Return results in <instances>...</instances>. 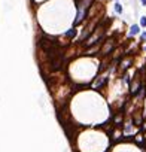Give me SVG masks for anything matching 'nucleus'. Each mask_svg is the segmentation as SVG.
<instances>
[{
    "label": "nucleus",
    "instance_id": "f257e3e1",
    "mask_svg": "<svg viewBox=\"0 0 146 152\" xmlns=\"http://www.w3.org/2000/svg\"><path fill=\"white\" fill-rule=\"evenodd\" d=\"M109 76H110L109 70L106 72V73H103V75L96 76L94 81L91 82V88H92V90H103V86L108 84V81H109Z\"/></svg>",
    "mask_w": 146,
    "mask_h": 152
},
{
    "label": "nucleus",
    "instance_id": "f03ea898",
    "mask_svg": "<svg viewBox=\"0 0 146 152\" xmlns=\"http://www.w3.org/2000/svg\"><path fill=\"white\" fill-rule=\"evenodd\" d=\"M115 49V39H104L103 40V48H100V55H109L112 51Z\"/></svg>",
    "mask_w": 146,
    "mask_h": 152
},
{
    "label": "nucleus",
    "instance_id": "7ed1b4c3",
    "mask_svg": "<svg viewBox=\"0 0 146 152\" xmlns=\"http://www.w3.org/2000/svg\"><path fill=\"white\" fill-rule=\"evenodd\" d=\"M143 84H145V82L140 79V76H139V75L134 76V78L131 79V82H130V94H131V96H136V94L139 93V90L142 88Z\"/></svg>",
    "mask_w": 146,
    "mask_h": 152
},
{
    "label": "nucleus",
    "instance_id": "20e7f679",
    "mask_svg": "<svg viewBox=\"0 0 146 152\" xmlns=\"http://www.w3.org/2000/svg\"><path fill=\"white\" fill-rule=\"evenodd\" d=\"M133 64V58L131 57H124L121 61H119V66H118V72L119 73H125Z\"/></svg>",
    "mask_w": 146,
    "mask_h": 152
},
{
    "label": "nucleus",
    "instance_id": "39448f33",
    "mask_svg": "<svg viewBox=\"0 0 146 152\" xmlns=\"http://www.w3.org/2000/svg\"><path fill=\"white\" fill-rule=\"evenodd\" d=\"M122 122H124L122 112H116L115 116H113V125H115V127H122Z\"/></svg>",
    "mask_w": 146,
    "mask_h": 152
},
{
    "label": "nucleus",
    "instance_id": "423d86ee",
    "mask_svg": "<svg viewBox=\"0 0 146 152\" xmlns=\"http://www.w3.org/2000/svg\"><path fill=\"white\" fill-rule=\"evenodd\" d=\"M140 25L139 24H133V25H130V30H128V34L130 36H133V37H134V36H137V34H140L142 31H140Z\"/></svg>",
    "mask_w": 146,
    "mask_h": 152
},
{
    "label": "nucleus",
    "instance_id": "0eeeda50",
    "mask_svg": "<svg viewBox=\"0 0 146 152\" xmlns=\"http://www.w3.org/2000/svg\"><path fill=\"white\" fill-rule=\"evenodd\" d=\"M133 140H134V143L137 145V146H140L142 148V145L145 143V140H146V137L142 134V133H137L134 137H133Z\"/></svg>",
    "mask_w": 146,
    "mask_h": 152
},
{
    "label": "nucleus",
    "instance_id": "6e6552de",
    "mask_svg": "<svg viewBox=\"0 0 146 152\" xmlns=\"http://www.w3.org/2000/svg\"><path fill=\"white\" fill-rule=\"evenodd\" d=\"M143 121H145L143 115H134V116H133V124H134L137 128H140V127H142Z\"/></svg>",
    "mask_w": 146,
    "mask_h": 152
},
{
    "label": "nucleus",
    "instance_id": "1a4fd4ad",
    "mask_svg": "<svg viewBox=\"0 0 146 152\" xmlns=\"http://www.w3.org/2000/svg\"><path fill=\"white\" fill-rule=\"evenodd\" d=\"M76 34H78V29L76 27H72V29H69L67 31L64 33V36L67 37V39H75Z\"/></svg>",
    "mask_w": 146,
    "mask_h": 152
},
{
    "label": "nucleus",
    "instance_id": "9d476101",
    "mask_svg": "<svg viewBox=\"0 0 146 152\" xmlns=\"http://www.w3.org/2000/svg\"><path fill=\"white\" fill-rule=\"evenodd\" d=\"M113 10H115V14H116V15H122V14H124V8H122L121 2H115V5H113Z\"/></svg>",
    "mask_w": 146,
    "mask_h": 152
},
{
    "label": "nucleus",
    "instance_id": "9b49d317",
    "mask_svg": "<svg viewBox=\"0 0 146 152\" xmlns=\"http://www.w3.org/2000/svg\"><path fill=\"white\" fill-rule=\"evenodd\" d=\"M139 25H140V27H143V29H146V15H142V17H140Z\"/></svg>",
    "mask_w": 146,
    "mask_h": 152
},
{
    "label": "nucleus",
    "instance_id": "f8f14e48",
    "mask_svg": "<svg viewBox=\"0 0 146 152\" xmlns=\"http://www.w3.org/2000/svg\"><path fill=\"white\" fill-rule=\"evenodd\" d=\"M140 40H142L143 43H146V31H142V33H140Z\"/></svg>",
    "mask_w": 146,
    "mask_h": 152
},
{
    "label": "nucleus",
    "instance_id": "ddd939ff",
    "mask_svg": "<svg viewBox=\"0 0 146 152\" xmlns=\"http://www.w3.org/2000/svg\"><path fill=\"white\" fill-rule=\"evenodd\" d=\"M140 5L142 6H146V0H140Z\"/></svg>",
    "mask_w": 146,
    "mask_h": 152
},
{
    "label": "nucleus",
    "instance_id": "4468645a",
    "mask_svg": "<svg viewBox=\"0 0 146 152\" xmlns=\"http://www.w3.org/2000/svg\"><path fill=\"white\" fill-rule=\"evenodd\" d=\"M143 52H146V43H145V46H143Z\"/></svg>",
    "mask_w": 146,
    "mask_h": 152
},
{
    "label": "nucleus",
    "instance_id": "2eb2a0df",
    "mask_svg": "<svg viewBox=\"0 0 146 152\" xmlns=\"http://www.w3.org/2000/svg\"><path fill=\"white\" fill-rule=\"evenodd\" d=\"M145 137H146V134H145Z\"/></svg>",
    "mask_w": 146,
    "mask_h": 152
},
{
    "label": "nucleus",
    "instance_id": "dca6fc26",
    "mask_svg": "<svg viewBox=\"0 0 146 152\" xmlns=\"http://www.w3.org/2000/svg\"><path fill=\"white\" fill-rule=\"evenodd\" d=\"M118 2H119V0H118Z\"/></svg>",
    "mask_w": 146,
    "mask_h": 152
}]
</instances>
